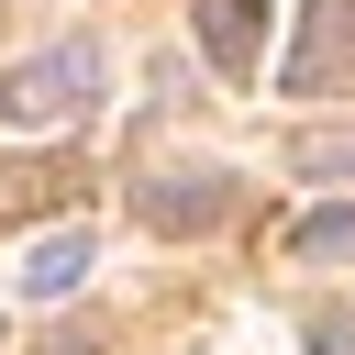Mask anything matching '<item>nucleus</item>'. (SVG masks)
<instances>
[{"mask_svg":"<svg viewBox=\"0 0 355 355\" xmlns=\"http://www.w3.org/2000/svg\"><path fill=\"white\" fill-rule=\"evenodd\" d=\"M89 89H100V55H89V44H55V55H33V67H0V122H11V133H55V122L89 111Z\"/></svg>","mask_w":355,"mask_h":355,"instance_id":"f257e3e1","label":"nucleus"},{"mask_svg":"<svg viewBox=\"0 0 355 355\" xmlns=\"http://www.w3.org/2000/svg\"><path fill=\"white\" fill-rule=\"evenodd\" d=\"M344 67H355V0H311V11H300V44H288V67H277V89L322 100Z\"/></svg>","mask_w":355,"mask_h":355,"instance_id":"f03ea898","label":"nucleus"},{"mask_svg":"<svg viewBox=\"0 0 355 355\" xmlns=\"http://www.w3.org/2000/svg\"><path fill=\"white\" fill-rule=\"evenodd\" d=\"M133 211H144L155 233H211V222L233 211V178H211V166H155V178L133 189Z\"/></svg>","mask_w":355,"mask_h":355,"instance_id":"7ed1b4c3","label":"nucleus"},{"mask_svg":"<svg viewBox=\"0 0 355 355\" xmlns=\"http://www.w3.org/2000/svg\"><path fill=\"white\" fill-rule=\"evenodd\" d=\"M89 266H100V233L67 222V233H44V244L22 255V300H67V288H89Z\"/></svg>","mask_w":355,"mask_h":355,"instance_id":"20e7f679","label":"nucleus"},{"mask_svg":"<svg viewBox=\"0 0 355 355\" xmlns=\"http://www.w3.org/2000/svg\"><path fill=\"white\" fill-rule=\"evenodd\" d=\"M255 44H266V0H200V55L222 78H255Z\"/></svg>","mask_w":355,"mask_h":355,"instance_id":"39448f33","label":"nucleus"},{"mask_svg":"<svg viewBox=\"0 0 355 355\" xmlns=\"http://www.w3.org/2000/svg\"><path fill=\"white\" fill-rule=\"evenodd\" d=\"M288 244H300V255H355V211H311Z\"/></svg>","mask_w":355,"mask_h":355,"instance_id":"423d86ee","label":"nucleus"},{"mask_svg":"<svg viewBox=\"0 0 355 355\" xmlns=\"http://www.w3.org/2000/svg\"><path fill=\"white\" fill-rule=\"evenodd\" d=\"M300 166H311V178H333V166H355V133H311V144H300Z\"/></svg>","mask_w":355,"mask_h":355,"instance_id":"0eeeda50","label":"nucleus"},{"mask_svg":"<svg viewBox=\"0 0 355 355\" xmlns=\"http://www.w3.org/2000/svg\"><path fill=\"white\" fill-rule=\"evenodd\" d=\"M311 355H355V311H311Z\"/></svg>","mask_w":355,"mask_h":355,"instance_id":"6e6552de","label":"nucleus"}]
</instances>
